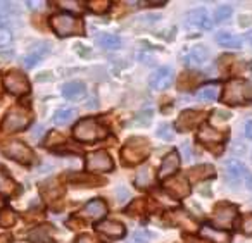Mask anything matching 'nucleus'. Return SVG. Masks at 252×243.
<instances>
[{"label":"nucleus","instance_id":"obj_1","mask_svg":"<svg viewBox=\"0 0 252 243\" xmlns=\"http://www.w3.org/2000/svg\"><path fill=\"white\" fill-rule=\"evenodd\" d=\"M151 153V143L144 136H131L126 140L121 150V159L125 166H135L145 160Z\"/></svg>","mask_w":252,"mask_h":243},{"label":"nucleus","instance_id":"obj_2","mask_svg":"<svg viewBox=\"0 0 252 243\" xmlns=\"http://www.w3.org/2000/svg\"><path fill=\"white\" fill-rule=\"evenodd\" d=\"M252 102V85L244 80H230L224 85L223 104L245 105Z\"/></svg>","mask_w":252,"mask_h":243},{"label":"nucleus","instance_id":"obj_3","mask_svg":"<svg viewBox=\"0 0 252 243\" xmlns=\"http://www.w3.org/2000/svg\"><path fill=\"white\" fill-rule=\"evenodd\" d=\"M73 135L80 142H97V140L104 138L107 135L105 128L94 118H85L76 122L73 129Z\"/></svg>","mask_w":252,"mask_h":243},{"label":"nucleus","instance_id":"obj_4","mask_svg":"<svg viewBox=\"0 0 252 243\" xmlns=\"http://www.w3.org/2000/svg\"><path fill=\"white\" fill-rule=\"evenodd\" d=\"M50 26L59 36L83 35V21L73 14H56L50 18Z\"/></svg>","mask_w":252,"mask_h":243},{"label":"nucleus","instance_id":"obj_5","mask_svg":"<svg viewBox=\"0 0 252 243\" xmlns=\"http://www.w3.org/2000/svg\"><path fill=\"white\" fill-rule=\"evenodd\" d=\"M30 122H32V112L21 105H16V107L9 109V112L5 114L2 129L5 133H18L28 128Z\"/></svg>","mask_w":252,"mask_h":243},{"label":"nucleus","instance_id":"obj_6","mask_svg":"<svg viewBox=\"0 0 252 243\" xmlns=\"http://www.w3.org/2000/svg\"><path fill=\"white\" fill-rule=\"evenodd\" d=\"M238 214V207L231 204H218L213 212V226L218 229H230Z\"/></svg>","mask_w":252,"mask_h":243},{"label":"nucleus","instance_id":"obj_7","mask_svg":"<svg viewBox=\"0 0 252 243\" xmlns=\"http://www.w3.org/2000/svg\"><path fill=\"white\" fill-rule=\"evenodd\" d=\"M2 153L7 159L16 160L19 164H32L33 162V150L28 145H25L23 142H7L2 145Z\"/></svg>","mask_w":252,"mask_h":243},{"label":"nucleus","instance_id":"obj_8","mask_svg":"<svg viewBox=\"0 0 252 243\" xmlns=\"http://www.w3.org/2000/svg\"><path fill=\"white\" fill-rule=\"evenodd\" d=\"M112 169H114V162L105 150H95L87 155L88 173H109Z\"/></svg>","mask_w":252,"mask_h":243},{"label":"nucleus","instance_id":"obj_9","mask_svg":"<svg viewBox=\"0 0 252 243\" xmlns=\"http://www.w3.org/2000/svg\"><path fill=\"white\" fill-rule=\"evenodd\" d=\"M4 87L9 93L21 97V95H25L30 91V81H28V78L21 73V71L12 69L4 76Z\"/></svg>","mask_w":252,"mask_h":243},{"label":"nucleus","instance_id":"obj_10","mask_svg":"<svg viewBox=\"0 0 252 243\" xmlns=\"http://www.w3.org/2000/svg\"><path fill=\"white\" fill-rule=\"evenodd\" d=\"M204 119H206L204 112L189 109V111H183L182 114H180V118L176 119V122H175V128L178 129L180 133L192 131V129H195L199 124H202Z\"/></svg>","mask_w":252,"mask_h":243},{"label":"nucleus","instance_id":"obj_11","mask_svg":"<svg viewBox=\"0 0 252 243\" xmlns=\"http://www.w3.org/2000/svg\"><path fill=\"white\" fill-rule=\"evenodd\" d=\"M224 173H226V180L231 184H240L244 181H247V178L251 176L245 167V164L238 159H228L224 160Z\"/></svg>","mask_w":252,"mask_h":243},{"label":"nucleus","instance_id":"obj_12","mask_svg":"<svg viewBox=\"0 0 252 243\" xmlns=\"http://www.w3.org/2000/svg\"><path fill=\"white\" fill-rule=\"evenodd\" d=\"M173 81H175V74H173L171 67H159L149 78V87L156 91H162L168 90L173 85Z\"/></svg>","mask_w":252,"mask_h":243},{"label":"nucleus","instance_id":"obj_13","mask_svg":"<svg viewBox=\"0 0 252 243\" xmlns=\"http://www.w3.org/2000/svg\"><path fill=\"white\" fill-rule=\"evenodd\" d=\"M164 191L173 198H185L190 193V184L185 176H171L164 181Z\"/></svg>","mask_w":252,"mask_h":243},{"label":"nucleus","instance_id":"obj_14","mask_svg":"<svg viewBox=\"0 0 252 243\" xmlns=\"http://www.w3.org/2000/svg\"><path fill=\"white\" fill-rule=\"evenodd\" d=\"M164 221L168 222L169 226H178V228L189 229V231H195L197 224L185 211L182 209H175V211H169L168 214L164 215Z\"/></svg>","mask_w":252,"mask_h":243},{"label":"nucleus","instance_id":"obj_15","mask_svg":"<svg viewBox=\"0 0 252 243\" xmlns=\"http://www.w3.org/2000/svg\"><path fill=\"white\" fill-rule=\"evenodd\" d=\"M224 138H226V135H224L223 131H220V129L213 128V126L209 124H204L202 128L199 129V133H197V142L199 143H204L206 147H213V145H221V143L224 142Z\"/></svg>","mask_w":252,"mask_h":243},{"label":"nucleus","instance_id":"obj_16","mask_svg":"<svg viewBox=\"0 0 252 243\" xmlns=\"http://www.w3.org/2000/svg\"><path fill=\"white\" fill-rule=\"evenodd\" d=\"M81 214H83L87 219L98 221V219H102L105 214H107V204H105L102 198H95V200H90L87 205H85Z\"/></svg>","mask_w":252,"mask_h":243},{"label":"nucleus","instance_id":"obj_17","mask_svg":"<svg viewBox=\"0 0 252 243\" xmlns=\"http://www.w3.org/2000/svg\"><path fill=\"white\" fill-rule=\"evenodd\" d=\"M180 167V155L176 150H171L168 155L162 159L161 167H159V178H171Z\"/></svg>","mask_w":252,"mask_h":243},{"label":"nucleus","instance_id":"obj_18","mask_svg":"<svg viewBox=\"0 0 252 243\" xmlns=\"http://www.w3.org/2000/svg\"><path fill=\"white\" fill-rule=\"evenodd\" d=\"M63 95L71 102L83 100L87 97V85L81 81H69L63 87Z\"/></svg>","mask_w":252,"mask_h":243},{"label":"nucleus","instance_id":"obj_19","mask_svg":"<svg viewBox=\"0 0 252 243\" xmlns=\"http://www.w3.org/2000/svg\"><path fill=\"white\" fill-rule=\"evenodd\" d=\"M49 54H50V43H45V42L36 43V45L30 50L28 56L25 57V66L26 67H35L36 64H38L43 57L49 56Z\"/></svg>","mask_w":252,"mask_h":243},{"label":"nucleus","instance_id":"obj_20","mask_svg":"<svg viewBox=\"0 0 252 243\" xmlns=\"http://www.w3.org/2000/svg\"><path fill=\"white\" fill-rule=\"evenodd\" d=\"M28 238L32 243H54V229L50 224H40L30 231Z\"/></svg>","mask_w":252,"mask_h":243},{"label":"nucleus","instance_id":"obj_21","mask_svg":"<svg viewBox=\"0 0 252 243\" xmlns=\"http://www.w3.org/2000/svg\"><path fill=\"white\" fill-rule=\"evenodd\" d=\"M187 23L190 26H195L199 30H211L213 28V23H211V18L206 11L202 9H195V11H190L187 14Z\"/></svg>","mask_w":252,"mask_h":243},{"label":"nucleus","instance_id":"obj_22","mask_svg":"<svg viewBox=\"0 0 252 243\" xmlns=\"http://www.w3.org/2000/svg\"><path fill=\"white\" fill-rule=\"evenodd\" d=\"M97 231L109 238H123L125 236V226L118 221H100L97 224Z\"/></svg>","mask_w":252,"mask_h":243},{"label":"nucleus","instance_id":"obj_23","mask_svg":"<svg viewBox=\"0 0 252 243\" xmlns=\"http://www.w3.org/2000/svg\"><path fill=\"white\" fill-rule=\"evenodd\" d=\"M19 11L18 7H14V4L11 2H0V23L4 25V28H7L9 25H18ZM9 30V28H7Z\"/></svg>","mask_w":252,"mask_h":243},{"label":"nucleus","instance_id":"obj_24","mask_svg":"<svg viewBox=\"0 0 252 243\" xmlns=\"http://www.w3.org/2000/svg\"><path fill=\"white\" fill-rule=\"evenodd\" d=\"M209 59V50L206 45H195L192 47L189 54L185 57V64L187 66H202L204 62H207Z\"/></svg>","mask_w":252,"mask_h":243},{"label":"nucleus","instance_id":"obj_25","mask_svg":"<svg viewBox=\"0 0 252 243\" xmlns=\"http://www.w3.org/2000/svg\"><path fill=\"white\" fill-rule=\"evenodd\" d=\"M200 235H202L204 238L209 240V242H213V243H226V242H230V235H228L226 231H223V229H218V228L209 226V224H206V226H202V228H200Z\"/></svg>","mask_w":252,"mask_h":243},{"label":"nucleus","instance_id":"obj_26","mask_svg":"<svg viewBox=\"0 0 252 243\" xmlns=\"http://www.w3.org/2000/svg\"><path fill=\"white\" fill-rule=\"evenodd\" d=\"M214 176V167L211 164H199L189 171V178L192 181H204Z\"/></svg>","mask_w":252,"mask_h":243},{"label":"nucleus","instance_id":"obj_27","mask_svg":"<svg viewBox=\"0 0 252 243\" xmlns=\"http://www.w3.org/2000/svg\"><path fill=\"white\" fill-rule=\"evenodd\" d=\"M216 42L224 49H242V40L230 31H220L216 35Z\"/></svg>","mask_w":252,"mask_h":243},{"label":"nucleus","instance_id":"obj_28","mask_svg":"<svg viewBox=\"0 0 252 243\" xmlns=\"http://www.w3.org/2000/svg\"><path fill=\"white\" fill-rule=\"evenodd\" d=\"M76 114H78L76 109L61 107V109H57L56 114H54V122H56L57 126H66V124H69L74 118H76Z\"/></svg>","mask_w":252,"mask_h":243},{"label":"nucleus","instance_id":"obj_29","mask_svg":"<svg viewBox=\"0 0 252 243\" xmlns=\"http://www.w3.org/2000/svg\"><path fill=\"white\" fill-rule=\"evenodd\" d=\"M16 188H18V184L14 183V180L9 176V173L4 167H0V193L9 197V195L14 193Z\"/></svg>","mask_w":252,"mask_h":243},{"label":"nucleus","instance_id":"obj_30","mask_svg":"<svg viewBox=\"0 0 252 243\" xmlns=\"http://www.w3.org/2000/svg\"><path fill=\"white\" fill-rule=\"evenodd\" d=\"M63 191H64V188L61 186L59 181H56V180H49L42 184V193L47 200H54V198H57L59 195H63Z\"/></svg>","mask_w":252,"mask_h":243},{"label":"nucleus","instance_id":"obj_31","mask_svg":"<svg viewBox=\"0 0 252 243\" xmlns=\"http://www.w3.org/2000/svg\"><path fill=\"white\" fill-rule=\"evenodd\" d=\"M202 74H195V73H183L182 76H180V81H178V88L180 90H192L195 85H199L200 81H202Z\"/></svg>","mask_w":252,"mask_h":243},{"label":"nucleus","instance_id":"obj_32","mask_svg":"<svg viewBox=\"0 0 252 243\" xmlns=\"http://www.w3.org/2000/svg\"><path fill=\"white\" fill-rule=\"evenodd\" d=\"M154 181V173H152V167L149 164L142 166V169L137 173V178H135V183H137L138 188H147L152 184Z\"/></svg>","mask_w":252,"mask_h":243},{"label":"nucleus","instance_id":"obj_33","mask_svg":"<svg viewBox=\"0 0 252 243\" xmlns=\"http://www.w3.org/2000/svg\"><path fill=\"white\" fill-rule=\"evenodd\" d=\"M97 43L102 47V49L107 50H116L121 47V38L118 35H111V33H102L97 38Z\"/></svg>","mask_w":252,"mask_h":243},{"label":"nucleus","instance_id":"obj_34","mask_svg":"<svg viewBox=\"0 0 252 243\" xmlns=\"http://www.w3.org/2000/svg\"><path fill=\"white\" fill-rule=\"evenodd\" d=\"M218 95H220V85L216 83L204 85L202 88L197 90V98L199 100H216Z\"/></svg>","mask_w":252,"mask_h":243},{"label":"nucleus","instance_id":"obj_35","mask_svg":"<svg viewBox=\"0 0 252 243\" xmlns=\"http://www.w3.org/2000/svg\"><path fill=\"white\" fill-rule=\"evenodd\" d=\"M18 221V214H16L12 209L9 207H2L0 211V226L2 228H12Z\"/></svg>","mask_w":252,"mask_h":243},{"label":"nucleus","instance_id":"obj_36","mask_svg":"<svg viewBox=\"0 0 252 243\" xmlns=\"http://www.w3.org/2000/svg\"><path fill=\"white\" fill-rule=\"evenodd\" d=\"M126 212L130 215H142L145 212V198H135V200L128 205Z\"/></svg>","mask_w":252,"mask_h":243},{"label":"nucleus","instance_id":"obj_37","mask_svg":"<svg viewBox=\"0 0 252 243\" xmlns=\"http://www.w3.org/2000/svg\"><path fill=\"white\" fill-rule=\"evenodd\" d=\"M88 7H90V11L95 12V14H102V12H105L111 7V2H109V0H90V2H88Z\"/></svg>","mask_w":252,"mask_h":243},{"label":"nucleus","instance_id":"obj_38","mask_svg":"<svg viewBox=\"0 0 252 243\" xmlns=\"http://www.w3.org/2000/svg\"><path fill=\"white\" fill-rule=\"evenodd\" d=\"M130 243H151V233L147 229H137V231L131 235Z\"/></svg>","mask_w":252,"mask_h":243},{"label":"nucleus","instance_id":"obj_39","mask_svg":"<svg viewBox=\"0 0 252 243\" xmlns=\"http://www.w3.org/2000/svg\"><path fill=\"white\" fill-rule=\"evenodd\" d=\"M231 12H233V9H231L230 5H220V7L216 9V12H214V19H216L218 23H223L230 18Z\"/></svg>","mask_w":252,"mask_h":243},{"label":"nucleus","instance_id":"obj_40","mask_svg":"<svg viewBox=\"0 0 252 243\" xmlns=\"http://www.w3.org/2000/svg\"><path fill=\"white\" fill-rule=\"evenodd\" d=\"M242 231L245 233L247 236H252V214H245L244 217H242Z\"/></svg>","mask_w":252,"mask_h":243},{"label":"nucleus","instance_id":"obj_41","mask_svg":"<svg viewBox=\"0 0 252 243\" xmlns=\"http://www.w3.org/2000/svg\"><path fill=\"white\" fill-rule=\"evenodd\" d=\"M158 136H159V138H162V140H173V133H171L169 124H161V126H159Z\"/></svg>","mask_w":252,"mask_h":243},{"label":"nucleus","instance_id":"obj_42","mask_svg":"<svg viewBox=\"0 0 252 243\" xmlns=\"http://www.w3.org/2000/svg\"><path fill=\"white\" fill-rule=\"evenodd\" d=\"M11 40H12L11 31H9L7 28H0V47L9 45V43H11Z\"/></svg>","mask_w":252,"mask_h":243},{"label":"nucleus","instance_id":"obj_43","mask_svg":"<svg viewBox=\"0 0 252 243\" xmlns=\"http://www.w3.org/2000/svg\"><path fill=\"white\" fill-rule=\"evenodd\" d=\"M59 5H63V7L67 9V11H74V12H80L81 11V4H80V2H67V0H61Z\"/></svg>","mask_w":252,"mask_h":243},{"label":"nucleus","instance_id":"obj_44","mask_svg":"<svg viewBox=\"0 0 252 243\" xmlns=\"http://www.w3.org/2000/svg\"><path fill=\"white\" fill-rule=\"evenodd\" d=\"M74 243H100V242H98V240L95 238V236H92V235H80Z\"/></svg>","mask_w":252,"mask_h":243},{"label":"nucleus","instance_id":"obj_45","mask_svg":"<svg viewBox=\"0 0 252 243\" xmlns=\"http://www.w3.org/2000/svg\"><path fill=\"white\" fill-rule=\"evenodd\" d=\"M159 19H161V16L159 14H151V16H144V18H140L142 25H154V23H158Z\"/></svg>","mask_w":252,"mask_h":243},{"label":"nucleus","instance_id":"obj_46","mask_svg":"<svg viewBox=\"0 0 252 243\" xmlns=\"http://www.w3.org/2000/svg\"><path fill=\"white\" fill-rule=\"evenodd\" d=\"M182 150H183V160H185V162H190V160H192V152H190L189 143H183Z\"/></svg>","mask_w":252,"mask_h":243},{"label":"nucleus","instance_id":"obj_47","mask_svg":"<svg viewBox=\"0 0 252 243\" xmlns=\"http://www.w3.org/2000/svg\"><path fill=\"white\" fill-rule=\"evenodd\" d=\"M118 197H119V202H126L128 197H130V191L126 190L125 186H119L118 188Z\"/></svg>","mask_w":252,"mask_h":243},{"label":"nucleus","instance_id":"obj_48","mask_svg":"<svg viewBox=\"0 0 252 243\" xmlns=\"http://www.w3.org/2000/svg\"><path fill=\"white\" fill-rule=\"evenodd\" d=\"M244 131H245V136H247L249 140H252V119L245 122V129H244Z\"/></svg>","mask_w":252,"mask_h":243},{"label":"nucleus","instance_id":"obj_49","mask_svg":"<svg viewBox=\"0 0 252 243\" xmlns=\"http://www.w3.org/2000/svg\"><path fill=\"white\" fill-rule=\"evenodd\" d=\"M42 133H43V128H42V126H36V128H35V133H33V138H38V136L42 135Z\"/></svg>","mask_w":252,"mask_h":243},{"label":"nucleus","instance_id":"obj_50","mask_svg":"<svg viewBox=\"0 0 252 243\" xmlns=\"http://www.w3.org/2000/svg\"><path fill=\"white\" fill-rule=\"evenodd\" d=\"M245 38H247V42H249V43H251V45H252V30H251V31L247 33V35H245Z\"/></svg>","mask_w":252,"mask_h":243},{"label":"nucleus","instance_id":"obj_51","mask_svg":"<svg viewBox=\"0 0 252 243\" xmlns=\"http://www.w3.org/2000/svg\"><path fill=\"white\" fill-rule=\"evenodd\" d=\"M195 243H213V242H209V240H199V242H195Z\"/></svg>","mask_w":252,"mask_h":243},{"label":"nucleus","instance_id":"obj_52","mask_svg":"<svg viewBox=\"0 0 252 243\" xmlns=\"http://www.w3.org/2000/svg\"><path fill=\"white\" fill-rule=\"evenodd\" d=\"M2 207H4V202L0 200V211H2Z\"/></svg>","mask_w":252,"mask_h":243}]
</instances>
